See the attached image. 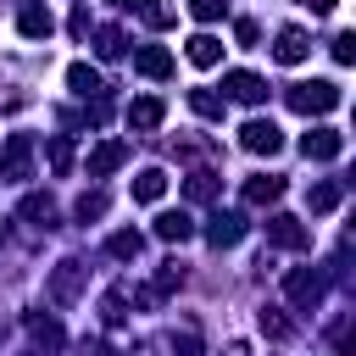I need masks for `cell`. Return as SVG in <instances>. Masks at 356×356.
<instances>
[{"mask_svg":"<svg viewBox=\"0 0 356 356\" xmlns=\"http://www.w3.org/2000/svg\"><path fill=\"white\" fill-rule=\"evenodd\" d=\"M289 111H300V117H317V111H334L339 106V83H328V78H312V83H289Z\"/></svg>","mask_w":356,"mask_h":356,"instance_id":"6da1fadb","label":"cell"},{"mask_svg":"<svg viewBox=\"0 0 356 356\" xmlns=\"http://www.w3.org/2000/svg\"><path fill=\"white\" fill-rule=\"evenodd\" d=\"M239 145H245L250 156H278V150H284V128L267 122V117H250V122L239 128Z\"/></svg>","mask_w":356,"mask_h":356,"instance_id":"7a4b0ae2","label":"cell"},{"mask_svg":"<svg viewBox=\"0 0 356 356\" xmlns=\"http://www.w3.org/2000/svg\"><path fill=\"white\" fill-rule=\"evenodd\" d=\"M28 172H33V139L28 134H11L6 139V156H0V178L6 184H22Z\"/></svg>","mask_w":356,"mask_h":356,"instance_id":"3957f363","label":"cell"},{"mask_svg":"<svg viewBox=\"0 0 356 356\" xmlns=\"http://www.w3.org/2000/svg\"><path fill=\"white\" fill-rule=\"evenodd\" d=\"M83 273H89V267H83V261H72V256H67V261H56V273H50V300H56V306H72V300H78V289H83Z\"/></svg>","mask_w":356,"mask_h":356,"instance_id":"277c9868","label":"cell"},{"mask_svg":"<svg viewBox=\"0 0 356 356\" xmlns=\"http://www.w3.org/2000/svg\"><path fill=\"white\" fill-rule=\"evenodd\" d=\"M284 295H289L300 312H312V306L323 300V273H312V267H295V273L284 278Z\"/></svg>","mask_w":356,"mask_h":356,"instance_id":"5b68a950","label":"cell"},{"mask_svg":"<svg viewBox=\"0 0 356 356\" xmlns=\"http://www.w3.org/2000/svg\"><path fill=\"white\" fill-rule=\"evenodd\" d=\"M267 239L284 245V250H306V245H312V234H306L300 217H289V211H273V217H267Z\"/></svg>","mask_w":356,"mask_h":356,"instance_id":"8992f818","label":"cell"},{"mask_svg":"<svg viewBox=\"0 0 356 356\" xmlns=\"http://www.w3.org/2000/svg\"><path fill=\"white\" fill-rule=\"evenodd\" d=\"M300 150H306V161H334V156L345 150V134H334V128H312V134L300 139Z\"/></svg>","mask_w":356,"mask_h":356,"instance_id":"52a82bcc","label":"cell"},{"mask_svg":"<svg viewBox=\"0 0 356 356\" xmlns=\"http://www.w3.org/2000/svg\"><path fill=\"white\" fill-rule=\"evenodd\" d=\"M206 239H211L217 250H228V245H239V239H245V217H239V211H217V217L206 222Z\"/></svg>","mask_w":356,"mask_h":356,"instance_id":"ba28073f","label":"cell"},{"mask_svg":"<svg viewBox=\"0 0 356 356\" xmlns=\"http://www.w3.org/2000/svg\"><path fill=\"white\" fill-rule=\"evenodd\" d=\"M222 89H228V100H239V106H256V100L267 95V83H261L256 72H245V67H239V72H228V78H222Z\"/></svg>","mask_w":356,"mask_h":356,"instance_id":"9c48e42d","label":"cell"},{"mask_svg":"<svg viewBox=\"0 0 356 356\" xmlns=\"http://www.w3.org/2000/svg\"><path fill=\"white\" fill-rule=\"evenodd\" d=\"M122 161H128V145H122V139H106V145L89 150V178H106V172H117Z\"/></svg>","mask_w":356,"mask_h":356,"instance_id":"30bf717a","label":"cell"},{"mask_svg":"<svg viewBox=\"0 0 356 356\" xmlns=\"http://www.w3.org/2000/svg\"><path fill=\"white\" fill-rule=\"evenodd\" d=\"M273 56H278L284 67H295V61H306V56H312V39H306L300 28H278V44H273Z\"/></svg>","mask_w":356,"mask_h":356,"instance_id":"8fae6325","label":"cell"},{"mask_svg":"<svg viewBox=\"0 0 356 356\" xmlns=\"http://www.w3.org/2000/svg\"><path fill=\"white\" fill-rule=\"evenodd\" d=\"M134 72H145V78H172V56H167L161 44H139V50H134Z\"/></svg>","mask_w":356,"mask_h":356,"instance_id":"7c38bea8","label":"cell"},{"mask_svg":"<svg viewBox=\"0 0 356 356\" xmlns=\"http://www.w3.org/2000/svg\"><path fill=\"white\" fill-rule=\"evenodd\" d=\"M161 117H167V106H161L156 95H150V100H134V106H128V128H134V134H150V128H161Z\"/></svg>","mask_w":356,"mask_h":356,"instance_id":"4fadbf2b","label":"cell"},{"mask_svg":"<svg viewBox=\"0 0 356 356\" xmlns=\"http://www.w3.org/2000/svg\"><path fill=\"white\" fill-rule=\"evenodd\" d=\"M161 195H167V172H161V167H145V172L134 178V200H139V206H156Z\"/></svg>","mask_w":356,"mask_h":356,"instance_id":"5bb4252c","label":"cell"},{"mask_svg":"<svg viewBox=\"0 0 356 356\" xmlns=\"http://www.w3.org/2000/svg\"><path fill=\"white\" fill-rule=\"evenodd\" d=\"M189 234H195L189 211H161V217H156V239H167V245H184Z\"/></svg>","mask_w":356,"mask_h":356,"instance_id":"9a60e30c","label":"cell"},{"mask_svg":"<svg viewBox=\"0 0 356 356\" xmlns=\"http://www.w3.org/2000/svg\"><path fill=\"white\" fill-rule=\"evenodd\" d=\"M284 195V178H245V206H273Z\"/></svg>","mask_w":356,"mask_h":356,"instance_id":"2e32d148","label":"cell"},{"mask_svg":"<svg viewBox=\"0 0 356 356\" xmlns=\"http://www.w3.org/2000/svg\"><path fill=\"white\" fill-rule=\"evenodd\" d=\"M22 222H33V228H56V200H50V195H28V200H22Z\"/></svg>","mask_w":356,"mask_h":356,"instance_id":"e0dca14e","label":"cell"},{"mask_svg":"<svg viewBox=\"0 0 356 356\" xmlns=\"http://www.w3.org/2000/svg\"><path fill=\"white\" fill-rule=\"evenodd\" d=\"M106 250H111L117 261H139V256H145V234L122 228V234H111V239H106Z\"/></svg>","mask_w":356,"mask_h":356,"instance_id":"ac0fdd59","label":"cell"},{"mask_svg":"<svg viewBox=\"0 0 356 356\" xmlns=\"http://www.w3.org/2000/svg\"><path fill=\"white\" fill-rule=\"evenodd\" d=\"M17 28H22L28 39H50V28H56V22H50V11H44V6H22Z\"/></svg>","mask_w":356,"mask_h":356,"instance_id":"d6986e66","label":"cell"},{"mask_svg":"<svg viewBox=\"0 0 356 356\" xmlns=\"http://www.w3.org/2000/svg\"><path fill=\"white\" fill-rule=\"evenodd\" d=\"M189 61H195V67H217V61H222V44H217L211 33H195V39H189Z\"/></svg>","mask_w":356,"mask_h":356,"instance_id":"ffe728a7","label":"cell"},{"mask_svg":"<svg viewBox=\"0 0 356 356\" xmlns=\"http://www.w3.org/2000/svg\"><path fill=\"white\" fill-rule=\"evenodd\" d=\"M67 83H72V95H83V100H89V95H100V72H95V67H83V61H72V67H67Z\"/></svg>","mask_w":356,"mask_h":356,"instance_id":"44dd1931","label":"cell"},{"mask_svg":"<svg viewBox=\"0 0 356 356\" xmlns=\"http://www.w3.org/2000/svg\"><path fill=\"white\" fill-rule=\"evenodd\" d=\"M339 200H345V189H339V184H312V189H306V206H312L317 217H323V211H334Z\"/></svg>","mask_w":356,"mask_h":356,"instance_id":"7402d4cb","label":"cell"},{"mask_svg":"<svg viewBox=\"0 0 356 356\" xmlns=\"http://www.w3.org/2000/svg\"><path fill=\"white\" fill-rule=\"evenodd\" d=\"M44 161H50V172H72V139L56 134V139L44 145Z\"/></svg>","mask_w":356,"mask_h":356,"instance_id":"603a6c76","label":"cell"},{"mask_svg":"<svg viewBox=\"0 0 356 356\" xmlns=\"http://www.w3.org/2000/svg\"><path fill=\"white\" fill-rule=\"evenodd\" d=\"M28 328H33V339H39V345H44V350H61V339H67V334H61V323H56V317H28Z\"/></svg>","mask_w":356,"mask_h":356,"instance_id":"cb8c5ba5","label":"cell"},{"mask_svg":"<svg viewBox=\"0 0 356 356\" xmlns=\"http://www.w3.org/2000/svg\"><path fill=\"white\" fill-rule=\"evenodd\" d=\"M134 11H139V17L150 22V28H172V17H178V11L167 6V0H134Z\"/></svg>","mask_w":356,"mask_h":356,"instance_id":"d4e9b609","label":"cell"},{"mask_svg":"<svg viewBox=\"0 0 356 356\" xmlns=\"http://www.w3.org/2000/svg\"><path fill=\"white\" fill-rule=\"evenodd\" d=\"M189 106H195L200 117H211V122H222V95H211V89H189Z\"/></svg>","mask_w":356,"mask_h":356,"instance_id":"484cf974","label":"cell"},{"mask_svg":"<svg viewBox=\"0 0 356 356\" xmlns=\"http://www.w3.org/2000/svg\"><path fill=\"white\" fill-rule=\"evenodd\" d=\"M184 195H189V200H211V195H217V172H189V178H184Z\"/></svg>","mask_w":356,"mask_h":356,"instance_id":"4316f807","label":"cell"},{"mask_svg":"<svg viewBox=\"0 0 356 356\" xmlns=\"http://www.w3.org/2000/svg\"><path fill=\"white\" fill-rule=\"evenodd\" d=\"M261 334H267V339H289V334H295V323H289L278 306H267V312H261Z\"/></svg>","mask_w":356,"mask_h":356,"instance_id":"83f0119b","label":"cell"},{"mask_svg":"<svg viewBox=\"0 0 356 356\" xmlns=\"http://www.w3.org/2000/svg\"><path fill=\"white\" fill-rule=\"evenodd\" d=\"M95 50H100L106 61H117V56H122V28H100V33H95Z\"/></svg>","mask_w":356,"mask_h":356,"instance_id":"f1b7e54d","label":"cell"},{"mask_svg":"<svg viewBox=\"0 0 356 356\" xmlns=\"http://www.w3.org/2000/svg\"><path fill=\"white\" fill-rule=\"evenodd\" d=\"M72 211H78V217H83V222H89V217H106V195H100V189H83V195H78V206H72Z\"/></svg>","mask_w":356,"mask_h":356,"instance_id":"f546056e","label":"cell"},{"mask_svg":"<svg viewBox=\"0 0 356 356\" xmlns=\"http://www.w3.org/2000/svg\"><path fill=\"white\" fill-rule=\"evenodd\" d=\"M334 61H339V67L356 61V33H334Z\"/></svg>","mask_w":356,"mask_h":356,"instance_id":"4dcf8cb0","label":"cell"},{"mask_svg":"<svg viewBox=\"0 0 356 356\" xmlns=\"http://www.w3.org/2000/svg\"><path fill=\"white\" fill-rule=\"evenodd\" d=\"M100 323H106V328H117V323H122V295H117V289L100 300Z\"/></svg>","mask_w":356,"mask_h":356,"instance_id":"1f68e13d","label":"cell"},{"mask_svg":"<svg viewBox=\"0 0 356 356\" xmlns=\"http://www.w3.org/2000/svg\"><path fill=\"white\" fill-rule=\"evenodd\" d=\"M189 17H200V22H217V17H222V0H189Z\"/></svg>","mask_w":356,"mask_h":356,"instance_id":"d6a6232c","label":"cell"},{"mask_svg":"<svg viewBox=\"0 0 356 356\" xmlns=\"http://www.w3.org/2000/svg\"><path fill=\"white\" fill-rule=\"evenodd\" d=\"M234 39H239V44H256V39H261V28L245 17V22H234Z\"/></svg>","mask_w":356,"mask_h":356,"instance_id":"836d02e7","label":"cell"},{"mask_svg":"<svg viewBox=\"0 0 356 356\" xmlns=\"http://www.w3.org/2000/svg\"><path fill=\"white\" fill-rule=\"evenodd\" d=\"M300 6H306V11H317V17H328V11H334V0H300Z\"/></svg>","mask_w":356,"mask_h":356,"instance_id":"e575fe53","label":"cell"},{"mask_svg":"<svg viewBox=\"0 0 356 356\" xmlns=\"http://www.w3.org/2000/svg\"><path fill=\"white\" fill-rule=\"evenodd\" d=\"M111 6H128V11H134V0H111Z\"/></svg>","mask_w":356,"mask_h":356,"instance_id":"d590c367","label":"cell"},{"mask_svg":"<svg viewBox=\"0 0 356 356\" xmlns=\"http://www.w3.org/2000/svg\"><path fill=\"white\" fill-rule=\"evenodd\" d=\"M0 239H6V228H0Z\"/></svg>","mask_w":356,"mask_h":356,"instance_id":"8d00e7d4","label":"cell"}]
</instances>
